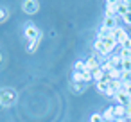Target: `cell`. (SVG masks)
<instances>
[{
  "instance_id": "obj_1",
  "label": "cell",
  "mask_w": 131,
  "mask_h": 122,
  "mask_svg": "<svg viewBox=\"0 0 131 122\" xmlns=\"http://www.w3.org/2000/svg\"><path fill=\"white\" fill-rule=\"evenodd\" d=\"M16 92L13 88H2L0 90V106H13L16 102Z\"/></svg>"
},
{
  "instance_id": "obj_2",
  "label": "cell",
  "mask_w": 131,
  "mask_h": 122,
  "mask_svg": "<svg viewBox=\"0 0 131 122\" xmlns=\"http://www.w3.org/2000/svg\"><path fill=\"white\" fill-rule=\"evenodd\" d=\"M22 9H24L25 15H36L40 11V2L38 0H25L22 4Z\"/></svg>"
},
{
  "instance_id": "obj_3",
  "label": "cell",
  "mask_w": 131,
  "mask_h": 122,
  "mask_svg": "<svg viewBox=\"0 0 131 122\" xmlns=\"http://www.w3.org/2000/svg\"><path fill=\"white\" fill-rule=\"evenodd\" d=\"M40 34H41V31H40L34 24H27V25H25V29H24V36H25V40H29V41L36 40Z\"/></svg>"
},
{
  "instance_id": "obj_4",
  "label": "cell",
  "mask_w": 131,
  "mask_h": 122,
  "mask_svg": "<svg viewBox=\"0 0 131 122\" xmlns=\"http://www.w3.org/2000/svg\"><path fill=\"white\" fill-rule=\"evenodd\" d=\"M111 34H113V38L117 40V43L124 41V40H126V38L129 36V34L126 32V29H124V27H120V25H117V27H115V29L111 31Z\"/></svg>"
},
{
  "instance_id": "obj_5",
  "label": "cell",
  "mask_w": 131,
  "mask_h": 122,
  "mask_svg": "<svg viewBox=\"0 0 131 122\" xmlns=\"http://www.w3.org/2000/svg\"><path fill=\"white\" fill-rule=\"evenodd\" d=\"M117 45H118V43H117V40H115L113 36H108V38L104 40V56H110Z\"/></svg>"
},
{
  "instance_id": "obj_6",
  "label": "cell",
  "mask_w": 131,
  "mask_h": 122,
  "mask_svg": "<svg viewBox=\"0 0 131 122\" xmlns=\"http://www.w3.org/2000/svg\"><path fill=\"white\" fill-rule=\"evenodd\" d=\"M118 9V0H108L106 2V16H115Z\"/></svg>"
},
{
  "instance_id": "obj_7",
  "label": "cell",
  "mask_w": 131,
  "mask_h": 122,
  "mask_svg": "<svg viewBox=\"0 0 131 122\" xmlns=\"http://www.w3.org/2000/svg\"><path fill=\"white\" fill-rule=\"evenodd\" d=\"M115 101H117L118 104H122V106H127V104L131 102V95L122 90V92H118V93L115 95Z\"/></svg>"
},
{
  "instance_id": "obj_8",
  "label": "cell",
  "mask_w": 131,
  "mask_h": 122,
  "mask_svg": "<svg viewBox=\"0 0 131 122\" xmlns=\"http://www.w3.org/2000/svg\"><path fill=\"white\" fill-rule=\"evenodd\" d=\"M86 66H88V70H90V72H95V70H99V68H101V63L97 61V58H95V56H90V58L86 59Z\"/></svg>"
},
{
  "instance_id": "obj_9",
  "label": "cell",
  "mask_w": 131,
  "mask_h": 122,
  "mask_svg": "<svg viewBox=\"0 0 131 122\" xmlns=\"http://www.w3.org/2000/svg\"><path fill=\"white\" fill-rule=\"evenodd\" d=\"M102 25H104L106 29L113 31V29L117 27V18H115V16H104V20H102Z\"/></svg>"
},
{
  "instance_id": "obj_10",
  "label": "cell",
  "mask_w": 131,
  "mask_h": 122,
  "mask_svg": "<svg viewBox=\"0 0 131 122\" xmlns=\"http://www.w3.org/2000/svg\"><path fill=\"white\" fill-rule=\"evenodd\" d=\"M106 79L108 81H118V79H122V68H113L110 74H106Z\"/></svg>"
},
{
  "instance_id": "obj_11",
  "label": "cell",
  "mask_w": 131,
  "mask_h": 122,
  "mask_svg": "<svg viewBox=\"0 0 131 122\" xmlns=\"http://www.w3.org/2000/svg\"><path fill=\"white\" fill-rule=\"evenodd\" d=\"M110 63H111V66L113 68H122V58H120V54H111V58L108 59Z\"/></svg>"
},
{
  "instance_id": "obj_12",
  "label": "cell",
  "mask_w": 131,
  "mask_h": 122,
  "mask_svg": "<svg viewBox=\"0 0 131 122\" xmlns=\"http://www.w3.org/2000/svg\"><path fill=\"white\" fill-rule=\"evenodd\" d=\"M95 88H97V92H101V93H104V95H106V92L110 90V81H108V79L99 81V83H95Z\"/></svg>"
},
{
  "instance_id": "obj_13",
  "label": "cell",
  "mask_w": 131,
  "mask_h": 122,
  "mask_svg": "<svg viewBox=\"0 0 131 122\" xmlns=\"http://www.w3.org/2000/svg\"><path fill=\"white\" fill-rule=\"evenodd\" d=\"M102 118H104L106 122H115V113H113V106H110V108H106V109L102 111Z\"/></svg>"
},
{
  "instance_id": "obj_14",
  "label": "cell",
  "mask_w": 131,
  "mask_h": 122,
  "mask_svg": "<svg viewBox=\"0 0 131 122\" xmlns=\"http://www.w3.org/2000/svg\"><path fill=\"white\" fill-rule=\"evenodd\" d=\"M113 113H115V118H124L126 117V106H122V104L113 106Z\"/></svg>"
},
{
  "instance_id": "obj_15",
  "label": "cell",
  "mask_w": 131,
  "mask_h": 122,
  "mask_svg": "<svg viewBox=\"0 0 131 122\" xmlns=\"http://www.w3.org/2000/svg\"><path fill=\"white\" fill-rule=\"evenodd\" d=\"M41 38H43V34H40L36 40H32V41H29V47H27V52H36V49H38V45H40V41H41Z\"/></svg>"
},
{
  "instance_id": "obj_16",
  "label": "cell",
  "mask_w": 131,
  "mask_h": 122,
  "mask_svg": "<svg viewBox=\"0 0 131 122\" xmlns=\"http://www.w3.org/2000/svg\"><path fill=\"white\" fill-rule=\"evenodd\" d=\"M127 13H129L127 2H120V0H118V9H117V15H118V16H126Z\"/></svg>"
},
{
  "instance_id": "obj_17",
  "label": "cell",
  "mask_w": 131,
  "mask_h": 122,
  "mask_svg": "<svg viewBox=\"0 0 131 122\" xmlns=\"http://www.w3.org/2000/svg\"><path fill=\"white\" fill-rule=\"evenodd\" d=\"M74 70L75 72H88V66H86V61H75V65H74Z\"/></svg>"
},
{
  "instance_id": "obj_18",
  "label": "cell",
  "mask_w": 131,
  "mask_h": 122,
  "mask_svg": "<svg viewBox=\"0 0 131 122\" xmlns=\"http://www.w3.org/2000/svg\"><path fill=\"white\" fill-rule=\"evenodd\" d=\"M93 49L97 50V54L104 56V41H102V40H95V43H93Z\"/></svg>"
},
{
  "instance_id": "obj_19",
  "label": "cell",
  "mask_w": 131,
  "mask_h": 122,
  "mask_svg": "<svg viewBox=\"0 0 131 122\" xmlns=\"http://www.w3.org/2000/svg\"><path fill=\"white\" fill-rule=\"evenodd\" d=\"M92 74H93V81H95V83H99V81H104V79H106V74H104L101 68H99V70H95V72H92Z\"/></svg>"
},
{
  "instance_id": "obj_20",
  "label": "cell",
  "mask_w": 131,
  "mask_h": 122,
  "mask_svg": "<svg viewBox=\"0 0 131 122\" xmlns=\"http://www.w3.org/2000/svg\"><path fill=\"white\" fill-rule=\"evenodd\" d=\"M7 16H9L7 9H6V7H0V24H2V22H6V20H7Z\"/></svg>"
},
{
  "instance_id": "obj_21",
  "label": "cell",
  "mask_w": 131,
  "mask_h": 122,
  "mask_svg": "<svg viewBox=\"0 0 131 122\" xmlns=\"http://www.w3.org/2000/svg\"><path fill=\"white\" fill-rule=\"evenodd\" d=\"M90 81H93V74L88 70V72H83V83H90Z\"/></svg>"
},
{
  "instance_id": "obj_22",
  "label": "cell",
  "mask_w": 131,
  "mask_h": 122,
  "mask_svg": "<svg viewBox=\"0 0 131 122\" xmlns=\"http://www.w3.org/2000/svg\"><path fill=\"white\" fill-rule=\"evenodd\" d=\"M120 58L122 59H131V49H122L120 50Z\"/></svg>"
},
{
  "instance_id": "obj_23",
  "label": "cell",
  "mask_w": 131,
  "mask_h": 122,
  "mask_svg": "<svg viewBox=\"0 0 131 122\" xmlns=\"http://www.w3.org/2000/svg\"><path fill=\"white\" fill-rule=\"evenodd\" d=\"M122 70L124 72H131V59H124L122 61Z\"/></svg>"
},
{
  "instance_id": "obj_24",
  "label": "cell",
  "mask_w": 131,
  "mask_h": 122,
  "mask_svg": "<svg viewBox=\"0 0 131 122\" xmlns=\"http://www.w3.org/2000/svg\"><path fill=\"white\" fill-rule=\"evenodd\" d=\"M90 122H104V118H102L101 113H93V115L90 117Z\"/></svg>"
},
{
  "instance_id": "obj_25",
  "label": "cell",
  "mask_w": 131,
  "mask_h": 122,
  "mask_svg": "<svg viewBox=\"0 0 131 122\" xmlns=\"http://www.w3.org/2000/svg\"><path fill=\"white\" fill-rule=\"evenodd\" d=\"M84 84H86V83H74V90H75L77 93H81V92H84Z\"/></svg>"
},
{
  "instance_id": "obj_26",
  "label": "cell",
  "mask_w": 131,
  "mask_h": 122,
  "mask_svg": "<svg viewBox=\"0 0 131 122\" xmlns=\"http://www.w3.org/2000/svg\"><path fill=\"white\" fill-rule=\"evenodd\" d=\"M118 45H120V47H122V49H131V38H129V36H127V38H126V40H124V41H120V43H118Z\"/></svg>"
},
{
  "instance_id": "obj_27",
  "label": "cell",
  "mask_w": 131,
  "mask_h": 122,
  "mask_svg": "<svg viewBox=\"0 0 131 122\" xmlns=\"http://www.w3.org/2000/svg\"><path fill=\"white\" fill-rule=\"evenodd\" d=\"M122 20H124V24H126V25H129V27H131V11H129L126 16H122Z\"/></svg>"
},
{
  "instance_id": "obj_28",
  "label": "cell",
  "mask_w": 131,
  "mask_h": 122,
  "mask_svg": "<svg viewBox=\"0 0 131 122\" xmlns=\"http://www.w3.org/2000/svg\"><path fill=\"white\" fill-rule=\"evenodd\" d=\"M117 93H118V92H115V90H113L111 86H110V90L106 92V95H108V97H113V99H115V95H117Z\"/></svg>"
},
{
  "instance_id": "obj_29",
  "label": "cell",
  "mask_w": 131,
  "mask_h": 122,
  "mask_svg": "<svg viewBox=\"0 0 131 122\" xmlns=\"http://www.w3.org/2000/svg\"><path fill=\"white\" fill-rule=\"evenodd\" d=\"M126 117H127V118H131V104H127V106H126Z\"/></svg>"
},
{
  "instance_id": "obj_30",
  "label": "cell",
  "mask_w": 131,
  "mask_h": 122,
  "mask_svg": "<svg viewBox=\"0 0 131 122\" xmlns=\"http://www.w3.org/2000/svg\"><path fill=\"white\" fill-rule=\"evenodd\" d=\"M115 122H127L126 118H115Z\"/></svg>"
},
{
  "instance_id": "obj_31",
  "label": "cell",
  "mask_w": 131,
  "mask_h": 122,
  "mask_svg": "<svg viewBox=\"0 0 131 122\" xmlns=\"http://www.w3.org/2000/svg\"><path fill=\"white\" fill-rule=\"evenodd\" d=\"M127 7H129V11H131V0H129V2H127Z\"/></svg>"
},
{
  "instance_id": "obj_32",
  "label": "cell",
  "mask_w": 131,
  "mask_h": 122,
  "mask_svg": "<svg viewBox=\"0 0 131 122\" xmlns=\"http://www.w3.org/2000/svg\"><path fill=\"white\" fill-rule=\"evenodd\" d=\"M0 61H2V54H0Z\"/></svg>"
},
{
  "instance_id": "obj_33",
  "label": "cell",
  "mask_w": 131,
  "mask_h": 122,
  "mask_svg": "<svg viewBox=\"0 0 131 122\" xmlns=\"http://www.w3.org/2000/svg\"><path fill=\"white\" fill-rule=\"evenodd\" d=\"M129 79H131V72H129Z\"/></svg>"
},
{
  "instance_id": "obj_34",
  "label": "cell",
  "mask_w": 131,
  "mask_h": 122,
  "mask_svg": "<svg viewBox=\"0 0 131 122\" xmlns=\"http://www.w3.org/2000/svg\"><path fill=\"white\" fill-rule=\"evenodd\" d=\"M129 104H131V102H129Z\"/></svg>"
}]
</instances>
